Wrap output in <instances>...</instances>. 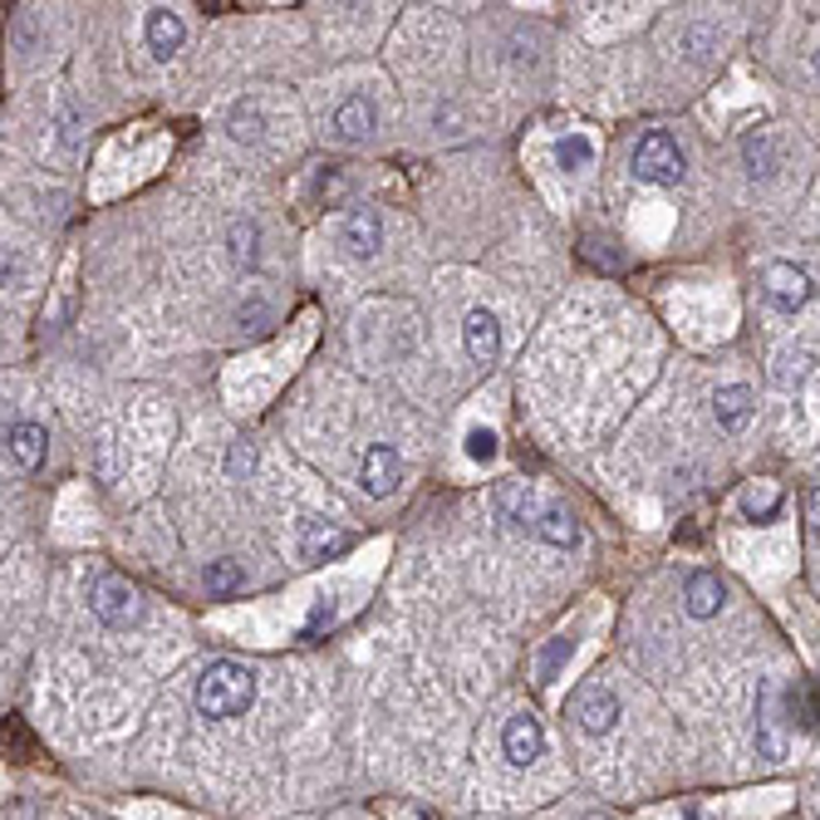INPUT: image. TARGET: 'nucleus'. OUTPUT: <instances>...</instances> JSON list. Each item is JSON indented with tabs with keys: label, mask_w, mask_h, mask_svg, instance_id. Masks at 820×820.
<instances>
[{
	"label": "nucleus",
	"mask_w": 820,
	"mask_h": 820,
	"mask_svg": "<svg viewBox=\"0 0 820 820\" xmlns=\"http://www.w3.org/2000/svg\"><path fill=\"white\" fill-rule=\"evenodd\" d=\"M256 702V673L236 658H217V664L202 668L197 678V712L212 722H226V718H241V712Z\"/></svg>",
	"instance_id": "obj_1"
},
{
	"label": "nucleus",
	"mask_w": 820,
	"mask_h": 820,
	"mask_svg": "<svg viewBox=\"0 0 820 820\" xmlns=\"http://www.w3.org/2000/svg\"><path fill=\"white\" fill-rule=\"evenodd\" d=\"M55 138H59V153H75V148H79V109H75V99H65V103H59Z\"/></svg>",
	"instance_id": "obj_24"
},
{
	"label": "nucleus",
	"mask_w": 820,
	"mask_h": 820,
	"mask_svg": "<svg viewBox=\"0 0 820 820\" xmlns=\"http://www.w3.org/2000/svg\"><path fill=\"white\" fill-rule=\"evenodd\" d=\"M226 123H231V138H236V143H256V138H261V113H256V103H236Z\"/></svg>",
	"instance_id": "obj_23"
},
{
	"label": "nucleus",
	"mask_w": 820,
	"mask_h": 820,
	"mask_svg": "<svg viewBox=\"0 0 820 820\" xmlns=\"http://www.w3.org/2000/svg\"><path fill=\"white\" fill-rule=\"evenodd\" d=\"M246 585V570H241V561H212L207 565V590L212 595H231Z\"/></svg>",
	"instance_id": "obj_22"
},
{
	"label": "nucleus",
	"mask_w": 820,
	"mask_h": 820,
	"mask_svg": "<svg viewBox=\"0 0 820 820\" xmlns=\"http://www.w3.org/2000/svg\"><path fill=\"white\" fill-rule=\"evenodd\" d=\"M811 350H782L776 354V364H772V378H776V388H786L791 394L796 384H806V374H811Z\"/></svg>",
	"instance_id": "obj_19"
},
{
	"label": "nucleus",
	"mask_w": 820,
	"mask_h": 820,
	"mask_svg": "<svg viewBox=\"0 0 820 820\" xmlns=\"http://www.w3.org/2000/svg\"><path fill=\"white\" fill-rule=\"evenodd\" d=\"M256 241H261V231H256V222H236L231 226V236H226V251H231V266L236 270H251L256 266Z\"/></svg>",
	"instance_id": "obj_20"
},
{
	"label": "nucleus",
	"mask_w": 820,
	"mask_h": 820,
	"mask_svg": "<svg viewBox=\"0 0 820 820\" xmlns=\"http://www.w3.org/2000/svg\"><path fill=\"white\" fill-rule=\"evenodd\" d=\"M350 551V531H334L324 521H304L300 525V555L304 561H334Z\"/></svg>",
	"instance_id": "obj_11"
},
{
	"label": "nucleus",
	"mask_w": 820,
	"mask_h": 820,
	"mask_svg": "<svg viewBox=\"0 0 820 820\" xmlns=\"http://www.w3.org/2000/svg\"><path fill=\"white\" fill-rule=\"evenodd\" d=\"M226 467H231V477L251 472V467H256V447H251V443H236V447H231V457H226Z\"/></svg>",
	"instance_id": "obj_27"
},
{
	"label": "nucleus",
	"mask_w": 820,
	"mask_h": 820,
	"mask_svg": "<svg viewBox=\"0 0 820 820\" xmlns=\"http://www.w3.org/2000/svg\"><path fill=\"white\" fill-rule=\"evenodd\" d=\"M344 246H350V256H359V261L378 256V246H384V226H378V217L364 212V207L344 217Z\"/></svg>",
	"instance_id": "obj_16"
},
{
	"label": "nucleus",
	"mask_w": 820,
	"mask_h": 820,
	"mask_svg": "<svg viewBox=\"0 0 820 820\" xmlns=\"http://www.w3.org/2000/svg\"><path fill=\"white\" fill-rule=\"evenodd\" d=\"M575 718H580V728L585 732H595V738H605V732H614V722H619V698L609 688H585L580 698H575Z\"/></svg>",
	"instance_id": "obj_9"
},
{
	"label": "nucleus",
	"mask_w": 820,
	"mask_h": 820,
	"mask_svg": "<svg viewBox=\"0 0 820 820\" xmlns=\"http://www.w3.org/2000/svg\"><path fill=\"white\" fill-rule=\"evenodd\" d=\"M742 163H746V173H752L756 182H766V177L776 173V143H772V133H766V129L746 133V138H742Z\"/></svg>",
	"instance_id": "obj_18"
},
{
	"label": "nucleus",
	"mask_w": 820,
	"mask_h": 820,
	"mask_svg": "<svg viewBox=\"0 0 820 820\" xmlns=\"http://www.w3.org/2000/svg\"><path fill=\"white\" fill-rule=\"evenodd\" d=\"M762 296H766V304H772L776 314L806 310V304H811V296H816L811 270L796 266V261H772V266L762 270Z\"/></svg>",
	"instance_id": "obj_3"
},
{
	"label": "nucleus",
	"mask_w": 820,
	"mask_h": 820,
	"mask_svg": "<svg viewBox=\"0 0 820 820\" xmlns=\"http://www.w3.org/2000/svg\"><path fill=\"white\" fill-rule=\"evenodd\" d=\"M398 481H403V457H398V447H388V443L364 447L359 487L369 491V497H388V491H394Z\"/></svg>",
	"instance_id": "obj_6"
},
{
	"label": "nucleus",
	"mask_w": 820,
	"mask_h": 820,
	"mask_svg": "<svg viewBox=\"0 0 820 820\" xmlns=\"http://www.w3.org/2000/svg\"><path fill=\"white\" fill-rule=\"evenodd\" d=\"M374 123H378V113L364 93H354V99H344L340 109H334V133H340L344 143H364L374 133Z\"/></svg>",
	"instance_id": "obj_13"
},
{
	"label": "nucleus",
	"mask_w": 820,
	"mask_h": 820,
	"mask_svg": "<svg viewBox=\"0 0 820 820\" xmlns=\"http://www.w3.org/2000/svg\"><path fill=\"white\" fill-rule=\"evenodd\" d=\"M806 521H811L816 531H820V487L811 491V497H806Z\"/></svg>",
	"instance_id": "obj_28"
},
{
	"label": "nucleus",
	"mask_w": 820,
	"mask_h": 820,
	"mask_svg": "<svg viewBox=\"0 0 820 820\" xmlns=\"http://www.w3.org/2000/svg\"><path fill=\"white\" fill-rule=\"evenodd\" d=\"M722 599H728V585H722L718 575H708V570L688 575V585H683V605H688L692 619H712L722 609Z\"/></svg>",
	"instance_id": "obj_10"
},
{
	"label": "nucleus",
	"mask_w": 820,
	"mask_h": 820,
	"mask_svg": "<svg viewBox=\"0 0 820 820\" xmlns=\"http://www.w3.org/2000/svg\"><path fill=\"white\" fill-rule=\"evenodd\" d=\"M541 752H545L541 722H535L531 712H517V718H507V728H501V756H507L511 766H531Z\"/></svg>",
	"instance_id": "obj_7"
},
{
	"label": "nucleus",
	"mask_w": 820,
	"mask_h": 820,
	"mask_svg": "<svg viewBox=\"0 0 820 820\" xmlns=\"http://www.w3.org/2000/svg\"><path fill=\"white\" fill-rule=\"evenodd\" d=\"M462 344H467L472 364H497L501 354V324L491 310H472L467 324H462Z\"/></svg>",
	"instance_id": "obj_8"
},
{
	"label": "nucleus",
	"mask_w": 820,
	"mask_h": 820,
	"mask_svg": "<svg viewBox=\"0 0 820 820\" xmlns=\"http://www.w3.org/2000/svg\"><path fill=\"white\" fill-rule=\"evenodd\" d=\"M5 452L20 472H35L45 462V433L35 423H10L5 428Z\"/></svg>",
	"instance_id": "obj_15"
},
{
	"label": "nucleus",
	"mask_w": 820,
	"mask_h": 820,
	"mask_svg": "<svg viewBox=\"0 0 820 820\" xmlns=\"http://www.w3.org/2000/svg\"><path fill=\"white\" fill-rule=\"evenodd\" d=\"M555 163H561V173H585V167L595 163L590 138H580V133H570V138H561V143H555Z\"/></svg>",
	"instance_id": "obj_21"
},
{
	"label": "nucleus",
	"mask_w": 820,
	"mask_h": 820,
	"mask_svg": "<svg viewBox=\"0 0 820 820\" xmlns=\"http://www.w3.org/2000/svg\"><path fill=\"white\" fill-rule=\"evenodd\" d=\"M811 69H816V79H820V49H816V59H811Z\"/></svg>",
	"instance_id": "obj_29"
},
{
	"label": "nucleus",
	"mask_w": 820,
	"mask_h": 820,
	"mask_svg": "<svg viewBox=\"0 0 820 820\" xmlns=\"http://www.w3.org/2000/svg\"><path fill=\"white\" fill-rule=\"evenodd\" d=\"M535 541L545 545H561V551H570V545H580V521L570 517L565 507H541V517H535Z\"/></svg>",
	"instance_id": "obj_17"
},
{
	"label": "nucleus",
	"mask_w": 820,
	"mask_h": 820,
	"mask_svg": "<svg viewBox=\"0 0 820 820\" xmlns=\"http://www.w3.org/2000/svg\"><path fill=\"white\" fill-rule=\"evenodd\" d=\"M634 177L639 182H654V187H673V182H683V148L668 138L664 129H654V133H644V138L634 143Z\"/></svg>",
	"instance_id": "obj_2"
},
{
	"label": "nucleus",
	"mask_w": 820,
	"mask_h": 820,
	"mask_svg": "<svg viewBox=\"0 0 820 820\" xmlns=\"http://www.w3.org/2000/svg\"><path fill=\"white\" fill-rule=\"evenodd\" d=\"M570 649H575V639L570 634H561V639H551V644H545V654H541V683H551L555 678V668L565 664V658H570Z\"/></svg>",
	"instance_id": "obj_25"
},
{
	"label": "nucleus",
	"mask_w": 820,
	"mask_h": 820,
	"mask_svg": "<svg viewBox=\"0 0 820 820\" xmlns=\"http://www.w3.org/2000/svg\"><path fill=\"white\" fill-rule=\"evenodd\" d=\"M148 49L157 59H173L177 49H182V40H187V25H182V15L177 10H148Z\"/></svg>",
	"instance_id": "obj_12"
},
{
	"label": "nucleus",
	"mask_w": 820,
	"mask_h": 820,
	"mask_svg": "<svg viewBox=\"0 0 820 820\" xmlns=\"http://www.w3.org/2000/svg\"><path fill=\"white\" fill-rule=\"evenodd\" d=\"M756 752L782 762L786 756V708H782V683L766 678L756 692Z\"/></svg>",
	"instance_id": "obj_5"
},
{
	"label": "nucleus",
	"mask_w": 820,
	"mask_h": 820,
	"mask_svg": "<svg viewBox=\"0 0 820 820\" xmlns=\"http://www.w3.org/2000/svg\"><path fill=\"white\" fill-rule=\"evenodd\" d=\"M752 388L746 384H728V388H718V398H712V413H718V428L722 433H742L746 428V418H752Z\"/></svg>",
	"instance_id": "obj_14"
},
{
	"label": "nucleus",
	"mask_w": 820,
	"mask_h": 820,
	"mask_svg": "<svg viewBox=\"0 0 820 820\" xmlns=\"http://www.w3.org/2000/svg\"><path fill=\"white\" fill-rule=\"evenodd\" d=\"M89 609L99 624L109 629H123L138 619V590H133L123 575H99V580L89 585Z\"/></svg>",
	"instance_id": "obj_4"
},
{
	"label": "nucleus",
	"mask_w": 820,
	"mask_h": 820,
	"mask_svg": "<svg viewBox=\"0 0 820 820\" xmlns=\"http://www.w3.org/2000/svg\"><path fill=\"white\" fill-rule=\"evenodd\" d=\"M467 457L472 462H497V433H491V428H472V433H467Z\"/></svg>",
	"instance_id": "obj_26"
}]
</instances>
